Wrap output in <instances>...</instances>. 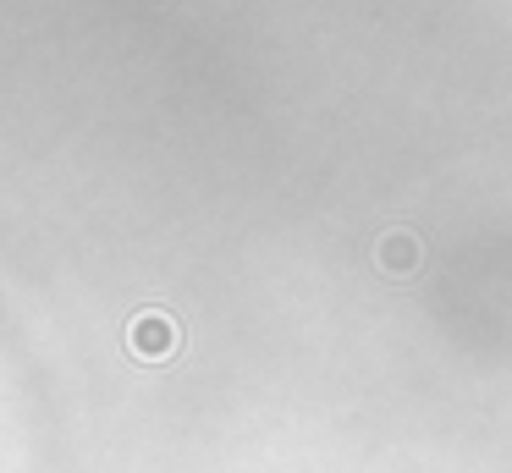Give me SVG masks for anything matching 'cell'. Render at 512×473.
I'll return each mask as SVG.
<instances>
[{
	"label": "cell",
	"mask_w": 512,
	"mask_h": 473,
	"mask_svg": "<svg viewBox=\"0 0 512 473\" xmlns=\"http://www.w3.org/2000/svg\"><path fill=\"white\" fill-rule=\"evenodd\" d=\"M177 341H182V330L166 308H144V314L127 325V352H133L138 363H166L171 352H177Z\"/></svg>",
	"instance_id": "cell-1"
},
{
	"label": "cell",
	"mask_w": 512,
	"mask_h": 473,
	"mask_svg": "<svg viewBox=\"0 0 512 473\" xmlns=\"http://www.w3.org/2000/svg\"><path fill=\"white\" fill-rule=\"evenodd\" d=\"M375 264H380L386 275H413V270L424 264V242L413 237V231H380Z\"/></svg>",
	"instance_id": "cell-2"
}]
</instances>
